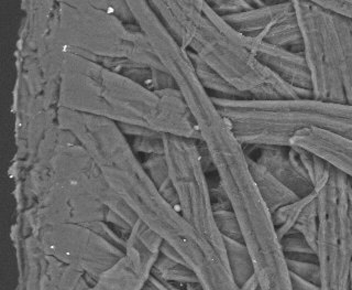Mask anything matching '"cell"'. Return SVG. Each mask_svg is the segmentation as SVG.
<instances>
[{
	"label": "cell",
	"mask_w": 352,
	"mask_h": 290,
	"mask_svg": "<svg viewBox=\"0 0 352 290\" xmlns=\"http://www.w3.org/2000/svg\"><path fill=\"white\" fill-rule=\"evenodd\" d=\"M152 276L165 282L184 284L201 282L195 271L185 262L170 260L164 255L160 254L152 269Z\"/></svg>",
	"instance_id": "cell-20"
},
{
	"label": "cell",
	"mask_w": 352,
	"mask_h": 290,
	"mask_svg": "<svg viewBox=\"0 0 352 290\" xmlns=\"http://www.w3.org/2000/svg\"><path fill=\"white\" fill-rule=\"evenodd\" d=\"M148 3L184 50L194 53L249 100H313L311 91L295 89L260 63L207 1L152 0Z\"/></svg>",
	"instance_id": "cell-3"
},
{
	"label": "cell",
	"mask_w": 352,
	"mask_h": 290,
	"mask_svg": "<svg viewBox=\"0 0 352 290\" xmlns=\"http://www.w3.org/2000/svg\"><path fill=\"white\" fill-rule=\"evenodd\" d=\"M317 191V190H316ZM293 231L302 234L309 245L316 251L317 234H318V209L317 196L308 202L297 218Z\"/></svg>",
	"instance_id": "cell-22"
},
{
	"label": "cell",
	"mask_w": 352,
	"mask_h": 290,
	"mask_svg": "<svg viewBox=\"0 0 352 290\" xmlns=\"http://www.w3.org/2000/svg\"><path fill=\"white\" fill-rule=\"evenodd\" d=\"M32 234L44 254L82 271L91 286L124 255V249L82 224H50Z\"/></svg>",
	"instance_id": "cell-9"
},
{
	"label": "cell",
	"mask_w": 352,
	"mask_h": 290,
	"mask_svg": "<svg viewBox=\"0 0 352 290\" xmlns=\"http://www.w3.org/2000/svg\"><path fill=\"white\" fill-rule=\"evenodd\" d=\"M108 212L133 227L139 220L111 189L96 163L71 132L64 130L47 165V176L27 211L31 232L44 225L75 223L88 225L106 221Z\"/></svg>",
	"instance_id": "cell-4"
},
{
	"label": "cell",
	"mask_w": 352,
	"mask_h": 290,
	"mask_svg": "<svg viewBox=\"0 0 352 290\" xmlns=\"http://www.w3.org/2000/svg\"><path fill=\"white\" fill-rule=\"evenodd\" d=\"M130 144L135 152H142L148 156L163 155V152H164L162 134L160 133L151 136L133 137V141H131Z\"/></svg>",
	"instance_id": "cell-26"
},
{
	"label": "cell",
	"mask_w": 352,
	"mask_h": 290,
	"mask_svg": "<svg viewBox=\"0 0 352 290\" xmlns=\"http://www.w3.org/2000/svg\"><path fill=\"white\" fill-rule=\"evenodd\" d=\"M350 185H351V189H352V179H350Z\"/></svg>",
	"instance_id": "cell-33"
},
{
	"label": "cell",
	"mask_w": 352,
	"mask_h": 290,
	"mask_svg": "<svg viewBox=\"0 0 352 290\" xmlns=\"http://www.w3.org/2000/svg\"><path fill=\"white\" fill-rule=\"evenodd\" d=\"M42 273L62 290H87L91 287L82 271L45 254L42 260Z\"/></svg>",
	"instance_id": "cell-15"
},
{
	"label": "cell",
	"mask_w": 352,
	"mask_h": 290,
	"mask_svg": "<svg viewBox=\"0 0 352 290\" xmlns=\"http://www.w3.org/2000/svg\"><path fill=\"white\" fill-rule=\"evenodd\" d=\"M254 8L221 17L239 34L302 53V40L294 1L253 0Z\"/></svg>",
	"instance_id": "cell-10"
},
{
	"label": "cell",
	"mask_w": 352,
	"mask_h": 290,
	"mask_svg": "<svg viewBox=\"0 0 352 290\" xmlns=\"http://www.w3.org/2000/svg\"><path fill=\"white\" fill-rule=\"evenodd\" d=\"M315 190L318 209L316 255L320 271L319 288L350 290V178L331 166L327 179L316 185Z\"/></svg>",
	"instance_id": "cell-6"
},
{
	"label": "cell",
	"mask_w": 352,
	"mask_h": 290,
	"mask_svg": "<svg viewBox=\"0 0 352 290\" xmlns=\"http://www.w3.org/2000/svg\"><path fill=\"white\" fill-rule=\"evenodd\" d=\"M214 218L216 227L223 238L243 242L241 227L232 209L214 211Z\"/></svg>",
	"instance_id": "cell-23"
},
{
	"label": "cell",
	"mask_w": 352,
	"mask_h": 290,
	"mask_svg": "<svg viewBox=\"0 0 352 290\" xmlns=\"http://www.w3.org/2000/svg\"><path fill=\"white\" fill-rule=\"evenodd\" d=\"M58 123L80 141L139 221L179 251L206 290H238L227 260L161 196L118 125L58 108Z\"/></svg>",
	"instance_id": "cell-1"
},
{
	"label": "cell",
	"mask_w": 352,
	"mask_h": 290,
	"mask_svg": "<svg viewBox=\"0 0 352 290\" xmlns=\"http://www.w3.org/2000/svg\"><path fill=\"white\" fill-rule=\"evenodd\" d=\"M207 3L220 17H228L254 8L250 0H216Z\"/></svg>",
	"instance_id": "cell-25"
},
{
	"label": "cell",
	"mask_w": 352,
	"mask_h": 290,
	"mask_svg": "<svg viewBox=\"0 0 352 290\" xmlns=\"http://www.w3.org/2000/svg\"><path fill=\"white\" fill-rule=\"evenodd\" d=\"M185 290H206L201 282H192L185 286Z\"/></svg>",
	"instance_id": "cell-32"
},
{
	"label": "cell",
	"mask_w": 352,
	"mask_h": 290,
	"mask_svg": "<svg viewBox=\"0 0 352 290\" xmlns=\"http://www.w3.org/2000/svg\"><path fill=\"white\" fill-rule=\"evenodd\" d=\"M64 50L95 62L129 60L148 69L166 70L138 23L126 25L91 1H56L43 51L62 58Z\"/></svg>",
	"instance_id": "cell-5"
},
{
	"label": "cell",
	"mask_w": 352,
	"mask_h": 290,
	"mask_svg": "<svg viewBox=\"0 0 352 290\" xmlns=\"http://www.w3.org/2000/svg\"><path fill=\"white\" fill-rule=\"evenodd\" d=\"M58 108L201 141L195 121L177 87L153 91L98 62L64 50Z\"/></svg>",
	"instance_id": "cell-2"
},
{
	"label": "cell",
	"mask_w": 352,
	"mask_h": 290,
	"mask_svg": "<svg viewBox=\"0 0 352 290\" xmlns=\"http://www.w3.org/2000/svg\"><path fill=\"white\" fill-rule=\"evenodd\" d=\"M289 277H291L292 290H320L318 284L306 282L304 279L298 278L291 273H289Z\"/></svg>",
	"instance_id": "cell-29"
},
{
	"label": "cell",
	"mask_w": 352,
	"mask_h": 290,
	"mask_svg": "<svg viewBox=\"0 0 352 290\" xmlns=\"http://www.w3.org/2000/svg\"><path fill=\"white\" fill-rule=\"evenodd\" d=\"M232 30L236 39L264 67L295 89L311 92V76L302 53L293 52L262 40L243 36L234 29Z\"/></svg>",
	"instance_id": "cell-12"
},
{
	"label": "cell",
	"mask_w": 352,
	"mask_h": 290,
	"mask_svg": "<svg viewBox=\"0 0 352 290\" xmlns=\"http://www.w3.org/2000/svg\"><path fill=\"white\" fill-rule=\"evenodd\" d=\"M317 3L331 12L352 18V0H318Z\"/></svg>",
	"instance_id": "cell-27"
},
{
	"label": "cell",
	"mask_w": 352,
	"mask_h": 290,
	"mask_svg": "<svg viewBox=\"0 0 352 290\" xmlns=\"http://www.w3.org/2000/svg\"><path fill=\"white\" fill-rule=\"evenodd\" d=\"M186 51V50H185ZM187 52V51H186ZM198 81L201 82L204 89L207 92H214L217 95L212 96L227 97V99H247L245 95L234 89L230 84L227 83L220 75L214 72L208 65L204 63L201 59L194 53L187 52ZM249 100V99H248Z\"/></svg>",
	"instance_id": "cell-19"
},
{
	"label": "cell",
	"mask_w": 352,
	"mask_h": 290,
	"mask_svg": "<svg viewBox=\"0 0 352 290\" xmlns=\"http://www.w3.org/2000/svg\"><path fill=\"white\" fill-rule=\"evenodd\" d=\"M248 163L258 194L271 214L280 210V207L292 205L300 199L294 192H292L283 183H280L267 168H264L261 163L249 156Z\"/></svg>",
	"instance_id": "cell-14"
},
{
	"label": "cell",
	"mask_w": 352,
	"mask_h": 290,
	"mask_svg": "<svg viewBox=\"0 0 352 290\" xmlns=\"http://www.w3.org/2000/svg\"><path fill=\"white\" fill-rule=\"evenodd\" d=\"M302 40V56L311 76L313 100L346 104L341 50L333 12L317 1L294 0Z\"/></svg>",
	"instance_id": "cell-8"
},
{
	"label": "cell",
	"mask_w": 352,
	"mask_h": 290,
	"mask_svg": "<svg viewBox=\"0 0 352 290\" xmlns=\"http://www.w3.org/2000/svg\"><path fill=\"white\" fill-rule=\"evenodd\" d=\"M142 290H185V286L184 284L162 282L151 275Z\"/></svg>",
	"instance_id": "cell-28"
},
{
	"label": "cell",
	"mask_w": 352,
	"mask_h": 290,
	"mask_svg": "<svg viewBox=\"0 0 352 290\" xmlns=\"http://www.w3.org/2000/svg\"><path fill=\"white\" fill-rule=\"evenodd\" d=\"M162 138L163 155L179 196L182 216L227 260L223 238L214 223L201 141L168 134H162Z\"/></svg>",
	"instance_id": "cell-7"
},
{
	"label": "cell",
	"mask_w": 352,
	"mask_h": 290,
	"mask_svg": "<svg viewBox=\"0 0 352 290\" xmlns=\"http://www.w3.org/2000/svg\"><path fill=\"white\" fill-rule=\"evenodd\" d=\"M258 288V279H256V275L252 278L249 279L245 284H242L240 287H238V290H256Z\"/></svg>",
	"instance_id": "cell-30"
},
{
	"label": "cell",
	"mask_w": 352,
	"mask_h": 290,
	"mask_svg": "<svg viewBox=\"0 0 352 290\" xmlns=\"http://www.w3.org/2000/svg\"><path fill=\"white\" fill-rule=\"evenodd\" d=\"M163 240L141 221L126 238L124 255L87 290H142L151 277Z\"/></svg>",
	"instance_id": "cell-11"
},
{
	"label": "cell",
	"mask_w": 352,
	"mask_h": 290,
	"mask_svg": "<svg viewBox=\"0 0 352 290\" xmlns=\"http://www.w3.org/2000/svg\"><path fill=\"white\" fill-rule=\"evenodd\" d=\"M248 147H251L256 152V156L249 157L261 163L300 199L314 194L315 187L294 147L280 145Z\"/></svg>",
	"instance_id": "cell-13"
},
{
	"label": "cell",
	"mask_w": 352,
	"mask_h": 290,
	"mask_svg": "<svg viewBox=\"0 0 352 290\" xmlns=\"http://www.w3.org/2000/svg\"><path fill=\"white\" fill-rule=\"evenodd\" d=\"M285 262L291 275L319 286L320 271H319L318 262L297 260H285Z\"/></svg>",
	"instance_id": "cell-24"
},
{
	"label": "cell",
	"mask_w": 352,
	"mask_h": 290,
	"mask_svg": "<svg viewBox=\"0 0 352 290\" xmlns=\"http://www.w3.org/2000/svg\"><path fill=\"white\" fill-rule=\"evenodd\" d=\"M278 240L285 260L318 262L316 251H314L305 238L296 231H291L278 238Z\"/></svg>",
	"instance_id": "cell-21"
},
{
	"label": "cell",
	"mask_w": 352,
	"mask_h": 290,
	"mask_svg": "<svg viewBox=\"0 0 352 290\" xmlns=\"http://www.w3.org/2000/svg\"><path fill=\"white\" fill-rule=\"evenodd\" d=\"M349 218H350V229H351V240H352V189L350 185L349 191ZM350 290H352V258L351 266H350Z\"/></svg>",
	"instance_id": "cell-31"
},
{
	"label": "cell",
	"mask_w": 352,
	"mask_h": 290,
	"mask_svg": "<svg viewBox=\"0 0 352 290\" xmlns=\"http://www.w3.org/2000/svg\"><path fill=\"white\" fill-rule=\"evenodd\" d=\"M333 19L340 42L341 70L346 102L348 105H352V18L333 12Z\"/></svg>",
	"instance_id": "cell-17"
},
{
	"label": "cell",
	"mask_w": 352,
	"mask_h": 290,
	"mask_svg": "<svg viewBox=\"0 0 352 290\" xmlns=\"http://www.w3.org/2000/svg\"><path fill=\"white\" fill-rule=\"evenodd\" d=\"M223 238L229 271L236 287H240L256 275L252 257L243 242Z\"/></svg>",
	"instance_id": "cell-16"
},
{
	"label": "cell",
	"mask_w": 352,
	"mask_h": 290,
	"mask_svg": "<svg viewBox=\"0 0 352 290\" xmlns=\"http://www.w3.org/2000/svg\"><path fill=\"white\" fill-rule=\"evenodd\" d=\"M142 163L146 172H148V177L157 187L161 196L170 205H173L176 210L179 211V196L176 194L173 183L170 179L168 163H166L164 155L148 156V159Z\"/></svg>",
	"instance_id": "cell-18"
}]
</instances>
